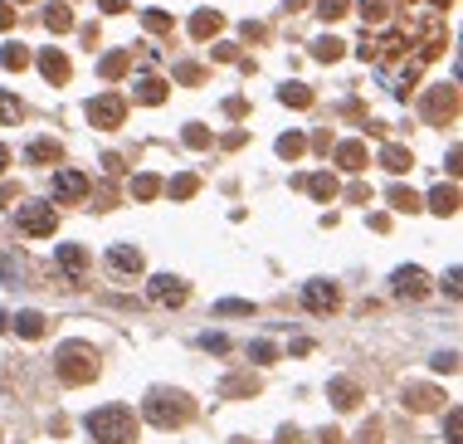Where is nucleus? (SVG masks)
<instances>
[{"instance_id": "1", "label": "nucleus", "mask_w": 463, "mask_h": 444, "mask_svg": "<svg viewBox=\"0 0 463 444\" xmlns=\"http://www.w3.org/2000/svg\"><path fill=\"white\" fill-rule=\"evenodd\" d=\"M88 430L102 444H132V435H137V430H132V415H127V410H117V405H112V410L88 415Z\"/></svg>"}, {"instance_id": "2", "label": "nucleus", "mask_w": 463, "mask_h": 444, "mask_svg": "<svg viewBox=\"0 0 463 444\" xmlns=\"http://www.w3.org/2000/svg\"><path fill=\"white\" fill-rule=\"evenodd\" d=\"M20 224H25L29 234H49V229H54V215H49L44 206H29V210L20 215Z\"/></svg>"}, {"instance_id": "3", "label": "nucleus", "mask_w": 463, "mask_h": 444, "mask_svg": "<svg viewBox=\"0 0 463 444\" xmlns=\"http://www.w3.org/2000/svg\"><path fill=\"white\" fill-rule=\"evenodd\" d=\"M54 191H59V196H83V191H88V176L64 171V176H54Z\"/></svg>"}, {"instance_id": "4", "label": "nucleus", "mask_w": 463, "mask_h": 444, "mask_svg": "<svg viewBox=\"0 0 463 444\" xmlns=\"http://www.w3.org/2000/svg\"><path fill=\"white\" fill-rule=\"evenodd\" d=\"M152 293H156L161 303H181V298H185V283H176V278H156V283H152Z\"/></svg>"}, {"instance_id": "5", "label": "nucleus", "mask_w": 463, "mask_h": 444, "mask_svg": "<svg viewBox=\"0 0 463 444\" xmlns=\"http://www.w3.org/2000/svg\"><path fill=\"white\" fill-rule=\"evenodd\" d=\"M39 69H44V74H49L54 83H59V79L69 74V64H64V54H54V49H44V54H39Z\"/></svg>"}, {"instance_id": "6", "label": "nucleus", "mask_w": 463, "mask_h": 444, "mask_svg": "<svg viewBox=\"0 0 463 444\" xmlns=\"http://www.w3.org/2000/svg\"><path fill=\"white\" fill-rule=\"evenodd\" d=\"M88 112L102 122V127H112V122H117V112H122V103H117V98H102V103H88Z\"/></svg>"}, {"instance_id": "7", "label": "nucleus", "mask_w": 463, "mask_h": 444, "mask_svg": "<svg viewBox=\"0 0 463 444\" xmlns=\"http://www.w3.org/2000/svg\"><path fill=\"white\" fill-rule=\"evenodd\" d=\"M307 303H312V308H332V303H337V288H332V283H312V288H307Z\"/></svg>"}, {"instance_id": "8", "label": "nucleus", "mask_w": 463, "mask_h": 444, "mask_svg": "<svg viewBox=\"0 0 463 444\" xmlns=\"http://www.w3.org/2000/svg\"><path fill=\"white\" fill-rule=\"evenodd\" d=\"M112 264H117V269H132V274L142 269V259H137V249H112Z\"/></svg>"}, {"instance_id": "9", "label": "nucleus", "mask_w": 463, "mask_h": 444, "mask_svg": "<svg viewBox=\"0 0 463 444\" xmlns=\"http://www.w3.org/2000/svg\"><path fill=\"white\" fill-rule=\"evenodd\" d=\"M15 117H20V103L10 93H0V122H15Z\"/></svg>"}, {"instance_id": "10", "label": "nucleus", "mask_w": 463, "mask_h": 444, "mask_svg": "<svg viewBox=\"0 0 463 444\" xmlns=\"http://www.w3.org/2000/svg\"><path fill=\"white\" fill-rule=\"evenodd\" d=\"M0 59H5V64H10V69H15V64H25V49H20V44H10V49H5V54H0Z\"/></svg>"}, {"instance_id": "11", "label": "nucleus", "mask_w": 463, "mask_h": 444, "mask_svg": "<svg viewBox=\"0 0 463 444\" xmlns=\"http://www.w3.org/2000/svg\"><path fill=\"white\" fill-rule=\"evenodd\" d=\"M0 171H5V147H0Z\"/></svg>"}]
</instances>
